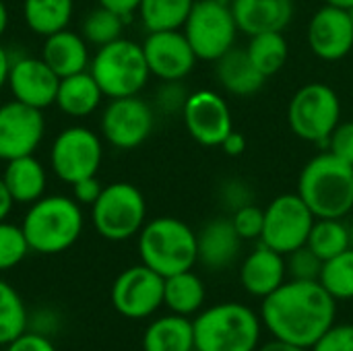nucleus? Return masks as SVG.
<instances>
[{
    "mask_svg": "<svg viewBox=\"0 0 353 351\" xmlns=\"http://www.w3.org/2000/svg\"><path fill=\"white\" fill-rule=\"evenodd\" d=\"M337 319V300L319 281L290 279L263 298L261 321L273 339L310 350Z\"/></svg>",
    "mask_w": 353,
    "mask_h": 351,
    "instance_id": "1",
    "label": "nucleus"
},
{
    "mask_svg": "<svg viewBox=\"0 0 353 351\" xmlns=\"http://www.w3.org/2000/svg\"><path fill=\"white\" fill-rule=\"evenodd\" d=\"M298 194L314 217L343 219L353 211V166L331 151L319 153L302 168Z\"/></svg>",
    "mask_w": 353,
    "mask_h": 351,
    "instance_id": "2",
    "label": "nucleus"
},
{
    "mask_svg": "<svg viewBox=\"0 0 353 351\" xmlns=\"http://www.w3.org/2000/svg\"><path fill=\"white\" fill-rule=\"evenodd\" d=\"M196 351H256L263 321L250 306L221 302L205 308L192 321Z\"/></svg>",
    "mask_w": 353,
    "mask_h": 351,
    "instance_id": "3",
    "label": "nucleus"
},
{
    "mask_svg": "<svg viewBox=\"0 0 353 351\" xmlns=\"http://www.w3.org/2000/svg\"><path fill=\"white\" fill-rule=\"evenodd\" d=\"M81 205L64 194L41 197L31 203L21 223L29 248L37 254H60L77 244L83 234Z\"/></svg>",
    "mask_w": 353,
    "mask_h": 351,
    "instance_id": "4",
    "label": "nucleus"
},
{
    "mask_svg": "<svg viewBox=\"0 0 353 351\" xmlns=\"http://www.w3.org/2000/svg\"><path fill=\"white\" fill-rule=\"evenodd\" d=\"M139 257L141 263L170 277L182 271H190L199 263L196 232L178 217H155L139 232Z\"/></svg>",
    "mask_w": 353,
    "mask_h": 351,
    "instance_id": "5",
    "label": "nucleus"
},
{
    "mask_svg": "<svg viewBox=\"0 0 353 351\" xmlns=\"http://www.w3.org/2000/svg\"><path fill=\"white\" fill-rule=\"evenodd\" d=\"M89 72L110 99L139 95L151 77L143 46L126 37L101 46L91 60Z\"/></svg>",
    "mask_w": 353,
    "mask_h": 351,
    "instance_id": "6",
    "label": "nucleus"
},
{
    "mask_svg": "<svg viewBox=\"0 0 353 351\" xmlns=\"http://www.w3.org/2000/svg\"><path fill=\"white\" fill-rule=\"evenodd\" d=\"M91 219L101 238L124 242L137 236L147 223L145 197L130 182L103 186L99 199L91 205Z\"/></svg>",
    "mask_w": 353,
    "mask_h": 351,
    "instance_id": "7",
    "label": "nucleus"
},
{
    "mask_svg": "<svg viewBox=\"0 0 353 351\" xmlns=\"http://www.w3.org/2000/svg\"><path fill=\"white\" fill-rule=\"evenodd\" d=\"M292 132L308 143L327 145L329 137L341 122V101L333 87L308 83L300 87L288 108Z\"/></svg>",
    "mask_w": 353,
    "mask_h": 351,
    "instance_id": "8",
    "label": "nucleus"
},
{
    "mask_svg": "<svg viewBox=\"0 0 353 351\" xmlns=\"http://www.w3.org/2000/svg\"><path fill=\"white\" fill-rule=\"evenodd\" d=\"M184 35L199 60L215 62L236 46L238 25L232 6L219 0H194Z\"/></svg>",
    "mask_w": 353,
    "mask_h": 351,
    "instance_id": "9",
    "label": "nucleus"
},
{
    "mask_svg": "<svg viewBox=\"0 0 353 351\" xmlns=\"http://www.w3.org/2000/svg\"><path fill=\"white\" fill-rule=\"evenodd\" d=\"M314 213L298 192L279 194L265 209L261 242L281 254H290L308 242Z\"/></svg>",
    "mask_w": 353,
    "mask_h": 351,
    "instance_id": "10",
    "label": "nucleus"
},
{
    "mask_svg": "<svg viewBox=\"0 0 353 351\" xmlns=\"http://www.w3.org/2000/svg\"><path fill=\"white\" fill-rule=\"evenodd\" d=\"M101 159V139L85 126L64 128L54 139L50 149V166L54 174L66 184H74L83 178L97 176Z\"/></svg>",
    "mask_w": 353,
    "mask_h": 351,
    "instance_id": "11",
    "label": "nucleus"
},
{
    "mask_svg": "<svg viewBox=\"0 0 353 351\" xmlns=\"http://www.w3.org/2000/svg\"><path fill=\"white\" fill-rule=\"evenodd\" d=\"M163 281L165 277L143 263L124 269L112 285L116 312L130 321L153 317L163 306Z\"/></svg>",
    "mask_w": 353,
    "mask_h": 351,
    "instance_id": "12",
    "label": "nucleus"
},
{
    "mask_svg": "<svg viewBox=\"0 0 353 351\" xmlns=\"http://www.w3.org/2000/svg\"><path fill=\"white\" fill-rule=\"evenodd\" d=\"M153 108L139 95L112 99L101 114L103 139L122 151L137 149L153 132Z\"/></svg>",
    "mask_w": 353,
    "mask_h": 351,
    "instance_id": "13",
    "label": "nucleus"
},
{
    "mask_svg": "<svg viewBox=\"0 0 353 351\" xmlns=\"http://www.w3.org/2000/svg\"><path fill=\"white\" fill-rule=\"evenodd\" d=\"M188 134L203 147H221L234 130L232 110L228 101L211 89H201L188 95L182 110Z\"/></svg>",
    "mask_w": 353,
    "mask_h": 351,
    "instance_id": "14",
    "label": "nucleus"
},
{
    "mask_svg": "<svg viewBox=\"0 0 353 351\" xmlns=\"http://www.w3.org/2000/svg\"><path fill=\"white\" fill-rule=\"evenodd\" d=\"M46 132L41 110L21 101L0 106V159L10 161L23 155H33Z\"/></svg>",
    "mask_w": 353,
    "mask_h": 351,
    "instance_id": "15",
    "label": "nucleus"
},
{
    "mask_svg": "<svg viewBox=\"0 0 353 351\" xmlns=\"http://www.w3.org/2000/svg\"><path fill=\"white\" fill-rule=\"evenodd\" d=\"M141 46L151 74L161 81H184L199 60L180 29L151 31Z\"/></svg>",
    "mask_w": 353,
    "mask_h": 351,
    "instance_id": "16",
    "label": "nucleus"
},
{
    "mask_svg": "<svg viewBox=\"0 0 353 351\" xmlns=\"http://www.w3.org/2000/svg\"><path fill=\"white\" fill-rule=\"evenodd\" d=\"M308 46L325 62H339L353 50V21L350 10L325 4L308 23Z\"/></svg>",
    "mask_w": 353,
    "mask_h": 351,
    "instance_id": "17",
    "label": "nucleus"
},
{
    "mask_svg": "<svg viewBox=\"0 0 353 351\" xmlns=\"http://www.w3.org/2000/svg\"><path fill=\"white\" fill-rule=\"evenodd\" d=\"M60 77L46 64L43 58L23 56L12 60L8 72V87L17 101L43 110L56 103Z\"/></svg>",
    "mask_w": 353,
    "mask_h": 351,
    "instance_id": "18",
    "label": "nucleus"
},
{
    "mask_svg": "<svg viewBox=\"0 0 353 351\" xmlns=\"http://www.w3.org/2000/svg\"><path fill=\"white\" fill-rule=\"evenodd\" d=\"M288 281L285 254L265 246L263 242L242 261L240 283L252 298H267Z\"/></svg>",
    "mask_w": 353,
    "mask_h": 351,
    "instance_id": "19",
    "label": "nucleus"
},
{
    "mask_svg": "<svg viewBox=\"0 0 353 351\" xmlns=\"http://www.w3.org/2000/svg\"><path fill=\"white\" fill-rule=\"evenodd\" d=\"M196 248L199 263L211 271H221L236 263L242 248V238L230 217H215L196 234Z\"/></svg>",
    "mask_w": 353,
    "mask_h": 351,
    "instance_id": "20",
    "label": "nucleus"
},
{
    "mask_svg": "<svg viewBox=\"0 0 353 351\" xmlns=\"http://www.w3.org/2000/svg\"><path fill=\"white\" fill-rule=\"evenodd\" d=\"M232 12L236 25L246 35L283 31L294 19L292 0H234Z\"/></svg>",
    "mask_w": 353,
    "mask_h": 351,
    "instance_id": "21",
    "label": "nucleus"
},
{
    "mask_svg": "<svg viewBox=\"0 0 353 351\" xmlns=\"http://www.w3.org/2000/svg\"><path fill=\"white\" fill-rule=\"evenodd\" d=\"M215 79L217 83L238 97L254 95L263 89L267 77L254 66L246 48H232L219 60H215Z\"/></svg>",
    "mask_w": 353,
    "mask_h": 351,
    "instance_id": "22",
    "label": "nucleus"
},
{
    "mask_svg": "<svg viewBox=\"0 0 353 351\" xmlns=\"http://www.w3.org/2000/svg\"><path fill=\"white\" fill-rule=\"evenodd\" d=\"M41 58L62 79V77H70V74L87 70L89 48L83 35L62 29L46 37L43 48H41Z\"/></svg>",
    "mask_w": 353,
    "mask_h": 351,
    "instance_id": "23",
    "label": "nucleus"
},
{
    "mask_svg": "<svg viewBox=\"0 0 353 351\" xmlns=\"http://www.w3.org/2000/svg\"><path fill=\"white\" fill-rule=\"evenodd\" d=\"M2 180L12 201L21 205H31L37 199H41L46 192V184H48L46 168L33 155H23V157L6 161Z\"/></svg>",
    "mask_w": 353,
    "mask_h": 351,
    "instance_id": "24",
    "label": "nucleus"
},
{
    "mask_svg": "<svg viewBox=\"0 0 353 351\" xmlns=\"http://www.w3.org/2000/svg\"><path fill=\"white\" fill-rule=\"evenodd\" d=\"M103 91L89 70L62 77L56 93V106L70 118H85L93 114L101 103Z\"/></svg>",
    "mask_w": 353,
    "mask_h": 351,
    "instance_id": "25",
    "label": "nucleus"
},
{
    "mask_svg": "<svg viewBox=\"0 0 353 351\" xmlns=\"http://www.w3.org/2000/svg\"><path fill=\"white\" fill-rule=\"evenodd\" d=\"M143 351H194L192 321L174 312L155 319L145 329Z\"/></svg>",
    "mask_w": 353,
    "mask_h": 351,
    "instance_id": "26",
    "label": "nucleus"
},
{
    "mask_svg": "<svg viewBox=\"0 0 353 351\" xmlns=\"http://www.w3.org/2000/svg\"><path fill=\"white\" fill-rule=\"evenodd\" d=\"M207 300V290L203 279L190 271H182L165 277L163 281V306L180 317H194L203 310Z\"/></svg>",
    "mask_w": 353,
    "mask_h": 351,
    "instance_id": "27",
    "label": "nucleus"
},
{
    "mask_svg": "<svg viewBox=\"0 0 353 351\" xmlns=\"http://www.w3.org/2000/svg\"><path fill=\"white\" fill-rule=\"evenodd\" d=\"M72 0H23L25 25L43 37L66 29L72 19Z\"/></svg>",
    "mask_w": 353,
    "mask_h": 351,
    "instance_id": "28",
    "label": "nucleus"
},
{
    "mask_svg": "<svg viewBox=\"0 0 353 351\" xmlns=\"http://www.w3.org/2000/svg\"><path fill=\"white\" fill-rule=\"evenodd\" d=\"M246 52L254 62V66L267 79L277 74L290 58V46L283 31H267V33L252 35L246 46Z\"/></svg>",
    "mask_w": 353,
    "mask_h": 351,
    "instance_id": "29",
    "label": "nucleus"
},
{
    "mask_svg": "<svg viewBox=\"0 0 353 351\" xmlns=\"http://www.w3.org/2000/svg\"><path fill=\"white\" fill-rule=\"evenodd\" d=\"M306 246L325 263V261L345 252L347 248H352L350 225L343 223V219L316 217Z\"/></svg>",
    "mask_w": 353,
    "mask_h": 351,
    "instance_id": "30",
    "label": "nucleus"
},
{
    "mask_svg": "<svg viewBox=\"0 0 353 351\" xmlns=\"http://www.w3.org/2000/svg\"><path fill=\"white\" fill-rule=\"evenodd\" d=\"M194 0H141L139 17L143 27L151 31H172L182 29Z\"/></svg>",
    "mask_w": 353,
    "mask_h": 351,
    "instance_id": "31",
    "label": "nucleus"
},
{
    "mask_svg": "<svg viewBox=\"0 0 353 351\" xmlns=\"http://www.w3.org/2000/svg\"><path fill=\"white\" fill-rule=\"evenodd\" d=\"M27 308L19 292L0 279V345H8L23 331H27Z\"/></svg>",
    "mask_w": 353,
    "mask_h": 351,
    "instance_id": "32",
    "label": "nucleus"
},
{
    "mask_svg": "<svg viewBox=\"0 0 353 351\" xmlns=\"http://www.w3.org/2000/svg\"><path fill=\"white\" fill-rule=\"evenodd\" d=\"M124 25H126L124 17H120L118 12H114L105 6H97L85 14L81 35L85 37L87 43L101 48L105 43L120 39L124 33Z\"/></svg>",
    "mask_w": 353,
    "mask_h": 351,
    "instance_id": "33",
    "label": "nucleus"
},
{
    "mask_svg": "<svg viewBox=\"0 0 353 351\" xmlns=\"http://www.w3.org/2000/svg\"><path fill=\"white\" fill-rule=\"evenodd\" d=\"M319 283L339 302L353 300V248L323 263Z\"/></svg>",
    "mask_w": 353,
    "mask_h": 351,
    "instance_id": "34",
    "label": "nucleus"
},
{
    "mask_svg": "<svg viewBox=\"0 0 353 351\" xmlns=\"http://www.w3.org/2000/svg\"><path fill=\"white\" fill-rule=\"evenodd\" d=\"M31 252L21 225L0 221V271L14 269Z\"/></svg>",
    "mask_w": 353,
    "mask_h": 351,
    "instance_id": "35",
    "label": "nucleus"
},
{
    "mask_svg": "<svg viewBox=\"0 0 353 351\" xmlns=\"http://www.w3.org/2000/svg\"><path fill=\"white\" fill-rule=\"evenodd\" d=\"M285 265H288L290 279H298V281H319L323 271V261L306 244L285 254Z\"/></svg>",
    "mask_w": 353,
    "mask_h": 351,
    "instance_id": "36",
    "label": "nucleus"
},
{
    "mask_svg": "<svg viewBox=\"0 0 353 351\" xmlns=\"http://www.w3.org/2000/svg\"><path fill=\"white\" fill-rule=\"evenodd\" d=\"M217 199H219V205L232 215L234 211L254 203V190L242 178H225L217 186Z\"/></svg>",
    "mask_w": 353,
    "mask_h": 351,
    "instance_id": "37",
    "label": "nucleus"
},
{
    "mask_svg": "<svg viewBox=\"0 0 353 351\" xmlns=\"http://www.w3.org/2000/svg\"><path fill=\"white\" fill-rule=\"evenodd\" d=\"M238 236L242 240H261L263 225H265V209L252 205H246L230 215Z\"/></svg>",
    "mask_w": 353,
    "mask_h": 351,
    "instance_id": "38",
    "label": "nucleus"
},
{
    "mask_svg": "<svg viewBox=\"0 0 353 351\" xmlns=\"http://www.w3.org/2000/svg\"><path fill=\"white\" fill-rule=\"evenodd\" d=\"M188 95L190 93L186 91L182 81H163V85L155 93V106L163 114H182Z\"/></svg>",
    "mask_w": 353,
    "mask_h": 351,
    "instance_id": "39",
    "label": "nucleus"
},
{
    "mask_svg": "<svg viewBox=\"0 0 353 351\" xmlns=\"http://www.w3.org/2000/svg\"><path fill=\"white\" fill-rule=\"evenodd\" d=\"M310 351H353V325H333Z\"/></svg>",
    "mask_w": 353,
    "mask_h": 351,
    "instance_id": "40",
    "label": "nucleus"
},
{
    "mask_svg": "<svg viewBox=\"0 0 353 351\" xmlns=\"http://www.w3.org/2000/svg\"><path fill=\"white\" fill-rule=\"evenodd\" d=\"M327 145L333 155H337L339 159L353 166V120L339 122L337 128L333 130V134L329 137Z\"/></svg>",
    "mask_w": 353,
    "mask_h": 351,
    "instance_id": "41",
    "label": "nucleus"
},
{
    "mask_svg": "<svg viewBox=\"0 0 353 351\" xmlns=\"http://www.w3.org/2000/svg\"><path fill=\"white\" fill-rule=\"evenodd\" d=\"M6 351H56V348L46 335L35 331H23L17 339H12L6 345Z\"/></svg>",
    "mask_w": 353,
    "mask_h": 351,
    "instance_id": "42",
    "label": "nucleus"
},
{
    "mask_svg": "<svg viewBox=\"0 0 353 351\" xmlns=\"http://www.w3.org/2000/svg\"><path fill=\"white\" fill-rule=\"evenodd\" d=\"M70 186H72V199L79 205H93L99 199L101 190H103V186H101L97 176L83 178V180H79V182H74Z\"/></svg>",
    "mask_w": 353,
    "mask_h": 351,
    "instance_id": "43",
    "label": "nucleus"
},
{
    "mask_svg": "<svg viewBox=\"0 0 353 351\" xmlns=\"http://www.w3.org/2000/svg\"><path fill=\"white\" fill-rule=\"evenodd\" d=\"M99 6H105L114 12H118L120 17H124L126 21L139 10L141 6V0H97Z\"/></svg>",
    "mask_w": 353,
    "mask_h": 351,
    "instance_id": "44",
    "label": "nucleus"
},
{
    "mask_svg": "<svg viewBox=\"0 0 353 351\" xmlns=\"http://www.w3.org/2000/svg\"><path fill=\"white\" fill-rule=\"evenodd\" d=\"M221 149H223V153L230 155V157H240V155L246 151V139H244V134L238 132V130H232V132L225 137V141L221 143Z\"/></svg>",
    "mask_w": 353,
    "mask_h": 351,
    "instance_id": "45",
    "label": "nucleus"
},
{
    "mask_svg": "<svg viewBox=\"0 0 353 351\" xmlns=\"http://www.w3.org/2000/svg\"><path fill=\"white\" fill-rule=\"evenodd\" d=\"M12 205H14V201H12V197L8 192L4 180L0 178V221H6L8 213L12 211Z\"/></svg>",
    "mask_w": 353,
    "mask_h": 351,
    "instance_id": "46",
    "label": "nucleus"
},
{
    "mask_svg": "<svg viewBox=\"0 0 353 351\" xmlns=\"http://www.w3.org/2000/svg\"><path fill=\"white\" fill-rule=\"evenodd\" d=\"M10 64H12V60H10V56H8V52L0 46V89H2L4 85H8Z\"/></svg>",
    "mask_w": 353,
    "mask_h": 351,
    "instance_id": "47",
    "label": "nucleus"
},
{
    "mask_svg": "<svg viewBox=\"0 0 353 351\" xmlns=\"http://www.w3.org/2000/svg\"><path fill=\"white\" fill-rule=\"evenodd\" d=\"M256 351H310L306 348H298V345H292V343H283V341H269V343H263Z\"/></svg>",
    "mask_w": 353,
    "mask_h": 351,
    "instance_id": "48",
    "label": "nucleus"
},
{
    "mask_svg": "<svg viewBox=\"0 0 353 351\" xmlns=\"http://www.w3.org/2000/svg\"><path fill=\"white\" fill-rule=\"evenodd\" d=\"M6 27H8V8H6L4 0H0V37L4 35Z\"/></svg>",
    "mask_w": 353,
    "mask_h": 351,
    "instance_id": "49",
    "label": "nucleus"
},
{
    "mask_svg": "<svg viewBox=\"0 0 353 351\" xmlns=\"http://www.w3.org/2000/svg\"><path fill=\"white\" fill-rule=\"evenodd\" d=\"M329 6H337V8H343V10H352L353 0H325Z\"/></svg>",
    "mask_w": 353,
    "mask_h": 351,
    "instance_id": "50",
    "label": "nucleus"
},
{
    "mask_svg": "<svg viewBox=\"0 0 353 351\" xmlns=\"http://www.w3.org/2000/svg\"><path fill=\"white\" fill-rule=\"evenodd\" d=\"M350 234H352V248H353V221H352V225H350Z\"/></svg>",
    "mask_w": 353,
    "mask_h": 351,
    "instance_id": "51",
    "label": "nucleus"
},
{
    "mask_svg": "<svg viewBox=\"0 0 353 351\" xmlns=\"http://www.w3.org/2000/svg\"><path fill=\"white\" fill-rule=\"evenodd\" d=\"M219 2H225V4H232L234 0H219Z\"/></svg>",
    "mask_w": 353,
    "mask_h": 351,
    "instance_id": "52",
    "label": "nucleus"
},
{
    "mask_svg": "<svg viewBox=\"0 0 353 351\" xmlns=\"http://www.w3.org/2000/svg\"><path fill=\"white\" fill-rule=\"evenodd\" d=\"M350 14H352V21H353V8H352V10H350Z\"/></svg>",
    "mask_w": 353,
    "mask_h": 351,
    "instance_id": "53",
    "label": "nucleus"
},
{
    "mask_svg": "<svg viewBox=\"0 0 353 351\" xmlns=\"http://www.w3.org/2000/svg\"><path fill=\"white\" fill-rule=\"evenodd\" d=\"M194 351H196V350H194Z\"/></svg>",
    "mask_w": 353,
    "mask_h": 351,
    "instance_id": "54",
    "label": "nucleus"
}]
</instances>
